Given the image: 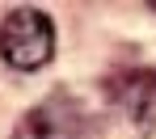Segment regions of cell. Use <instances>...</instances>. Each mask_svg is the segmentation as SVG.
<instances>
[{"label":"cell","instance_id":"3","mask_svg":"<svg viewBox=\"0 0 156 139\" xmlns=\"http://www.w3.org/2000/svg\"><path fill=\"white\" fill-rule=\"evenodd\" d=\"M152 13H156V4H152Z\"/></svg>","mask_w":156,"mask_h":139},{"label":"cell","instance_id":"1","mask_svg":"<svg viewBox=\"0 0 156 139\" xmlns=\"http://www.w3.org/2000/svg\"><path fill=\"white\" fill-rule=\"evenodd\" d=\"M0 55L17 72H38L55 55V26L38 9H13L0 21Z\"/></svg>","mask_w":156,"mask_h":139},{"label":"cell","instance_id":"2","mask_svg":"<svg viewBox=\"0 0 156 139\" xmlns=\"http://www.w3.org/2000/svg\"><path fill=\"white\" fill-rule=\"evenodd\" d=\"M114 101L127 110L131 122H139V131L156 127V72H127L114 80Z\"/></svg>","mask_w":156,"mask_h":139}]
</instances>
